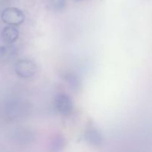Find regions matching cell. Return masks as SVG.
I'll return each mask as SVG.
<instances>
[{"label":"cell","mask_w":152,"mask_h":152,"mask_svg":"<svg viewBox=\"0 0 152 152\" xmlns=\"http://www.w3.org/2000/svg\"><path fill=\"white\" fill-rule=\"evenodd\" d=\"M8 46L6 47H0V57H4V56H14L16 53V48L14 47H12L10 44H7Z\"/></svg>","instance_id":"ba28073f"},{"label":"cell","mask_w":152,"mask_h":152,"mask_svg":"<svg viewBox=\"0 0 152 152\" xmlns=\"http://www.w3.org/2000/svg\"><path fill=\"white\" fill-rule=\"evenodd\" d=\"M66 1L65 0H47L46 5L51 11L58 12L63 10L65 7Z\"/></svg>","instance_id":"8992f818"},{"label":"cell","mask_w":152,"mask_h":152,"mask_svg":"<svg viewBox=\"0 0 152 152\" xmlns=\"http://www.w3.org/2000/svg\"><path fill=\"white\" fill-rule=\"evenodd\" d=\"M85 139L91 145H96V146L101 145V143L103 141L102 134L99 133V131L96 130L94 127L88 128L86 131V133H85Z\"/></svg>","instance_id":"5b68a950"},{"label":"cell","mask_w":152,"mask_h":152,"mask_svg":"<svg viewBox=\"0 0 152 152\" xmlns=\"http://www.w3.org/2000/svg\"><path fill=\"white\" fill-rule=\"evenodd\" d=\"M1 19L2 22L7 25L17 26L23 23L25 15L20 9L16 7H7L1 13Z\"/></svg>","instance_id":"7a4b0ae2"},{"label":"cell","mask_w":152,"mask_h":152,"mask_svg":"<svg viewBox=\"0 0 152 152\" xmlns=\"http://www.w3.org/2000/svg\"><path fill=\"white\" fill-rule=\"evenodd\" d=\"M63 139H62V137L60 136H56V137L54 138L53 140V146L56 147V150H59L58 149V147H62V144H63Z\"/></svg>","instance_id":"9c48e42d"},{"label":"cell","mask_w":152,"mask_h":152,"mask_svg":"<svg viewBox=\"0 0 152 152\" xmlns=\"http://www.w3.org/2000/svg\"><path fill=\"white\" fill-rule=\"evenodd\" d=\"M65 80L66 81V83L68 84V86L74 91H77V89L80 88V80L76 76V74H71V73H68L67 74H65Z\"/></svg>","instance_id":"52a82bcc"},{"label":"cell","mask_w":152,"mask_h":152,"mask_svg":"<svg viewBox=\"0 0 152 152\" xmlns=\"http://www.w3.org/2000/svg\"><path fill=\"white\" fill-rule=\"evenodd\" d=\"M54 106L56 111L62 116H68L71 114L74 104L71 97L65 93H59L54 99Z\"/></svg>","instance_id":"3957f363"},{"label":"cell","mask_w":152,"mask_h":152,"mask_svg":"<svg viewBox=\"0 0 152 152\" xmlns=\"http://www.w3.org/2000/svg\"><path fill=\"white\" fill-rule=\"evenodd\" d=\"M75 1H82V0H75Z\"/></svg>","instance_id":"30bf717a"},{"label":"cell","mask_w":152,"mask_h":152,"mask_svg":"<svg viewBox=\"0 0 152 152\" xmlns=\"http://www.w3.org/2000/svg\"><path fill=\"white\" fill-rule=\"evenodd\" d=\"M19 34V30L16 28V26H13V25H8V26L4 27L1 33L3 41L6 44L10 45L13 44L17 40Z\"/></svg>","instance_id":"277c9868"},{"label":"cell","mask_w":152,"mask_h":152,"mask_svg":"<svg viewBox=\"0 0 152 152\" xmlns=\"http://www.w3.org/2000/svg\"><path fill=\"white\" fill-rule=\"evenodd\" d=\"M15 73L19 77L29 79L36 75L38 67L34 61L28 59H22L17 61L14 67Z\"/></svg>","instance_id":"6da1fadb"}]
</instances>
